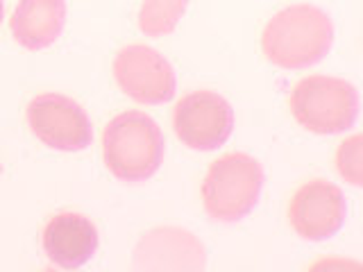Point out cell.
Here are the masks:
<instances>
[{"label":"cell","mask_w":363,"mask_h":272,"mask_svg":"<svg viewBox=\"0 0 363 272\" xmlns=\"http://www.w3.org/2000/svg\"><path fill=\"white\" fill-rule=\"evenodd\" d=\"M334 41V23L315 5H291L272 16L264 34L261 50L266 60L284 71H302L323 62Z\"/></svg>","instance_id":"cell-1"},{"label":"cell","mask_w":363,"mask_h":272,"mask_svg":"<svg viewBox=\"0 0 363 272\" xmlns=\"http://www.w3.org/2000/svg\"><path fill=\"white\" fill-rule=\"evenodd\" d=\"M164 134L143 111H123L102 132V159L123 181L150 179L164 162Z\"/></svg>","instance_id":"cell-2"},{"label":"cell","mask_w":363,"mask_h":272,"mask_svg":"<svg viewBox=\"0 0 363 272\" xmlns=\"http://www.w3.org/2000/svg\"><path fill=\"white\" fill-rule=\"evenodd\" d=\"M264 188V168L245 152L225 154L209 166L202 204L211 220L238 222L255 211Z\"/></svg>","instance_id":"cell-3"},{"label":"cell","mask_w":363,"mask_h":272,"mask_svg":"<svg viewBox=\"0 0 363 272\" xmlns=\"http://www.w3.org/2000/svg\"><path fill=\"white\" fill-rule=\"evenodd\" d=\"M300 128L318 136H336L352 130L359 116V94L347 79L309 75L300 79L289 98Z\"/></svg>","instance_id":"cell-4"},{"label":"cell","mask_w":363,"mask_h":272,"mask_svg":"<svg viewBox=\"0 0 363 272\" xmlns=\"http://www.w3.org/2000/svg\"><path fill=\"white\" fill-rule=\"evenodd\" d=\"M111 73L118 89L139 105H164L173 100L177 79L168 60L150 45H125L113 57Z\"/></svg>","instance_id":"cell-5"},{"label":"cell","mask_w":363,"mask_h":272,"mask_svg":"<svg viewBox=\"0 0 363 272\" xmlns=\"http://www.w3.org/2000/svg\"><path fill=\"white\" fill-rule=\"evenodd\" d=\"M177 139L191 150L213 152L227 143L234 130V109L213 91H193L173 111Z\"/></svg>","instance_id":"cell-6"},{"label":"cell","mask_w":363,"mask_h":272,"mask_svg":"<svg viewBox=\"0 0 363 272\" xmlns=\"http://www.w3.org/2000/svg\"><path fill=\"white\" fill-rule=\"evenodd\" d=\"M28 125L37 139L60 152H79L91 145L94 125L73 98L41 94L28 105Z\"/></svg>","instance_id":"cell-7"},{"label":"cell","mask_w":363,"mask_h":272,"mask_svg":"<svg viewBox=\"0 0 363 272\" xmlns=\"http://www.w3.org/2000/svg\"><path fill=\"white\" fill-rule=\"evenodd\" d=\"M347 202L343 191L327 179L302 184L289 204V222L304 241L320 243L332 238L345 225Z\"/></svg>","instance_id":"cell-8"},{"label":"cell","mask_w":363,"mask_h":272,"mask_svg":"<svg viewBox=\"0 0 363 272\" xmlns=\"http://www.w3.org/2000/svg\"><path fill=\"white\" fill-rule=\"evenodd\" d=\"M132 266L136 270H202L207 252L202 241L182 227H155L139 238Z\"/></svg>","instance_id":"cell-9"},{"label":"cell","mask_w":363,"mask_h":272,"mask_svg":"<svg viewBox=\"0 0 363 272\" xmlns=\"http://www.w3.org/2000/svg\"><path fill=\"white\" fill-rule=\"evenodd\" d=\"M98 249V230L82 213H57L43 227V252L52 266L77 270L94 259Z\"/></svg>","instance_id":"cell-10"},{"label":"cell","mask_w":363,"mask_h":272,"mask_svg":"<svg viewBox=\"0 0 363 272\" xmlns=\"http://www.w3.org/2000/svg\"><path fill=\"white\" fill-rule=\"evenodd\" d=\"M66 26V0H21L9 18L11 37L26 50L52 45Z\"/></svg>","instance_id":"cell-11"},{"label":"cell","mask_w":363,"mask_h":272,"mask_svg":"<svg viewBox=\"0 0 363 272\" xmlns=\"http://www.w3.org/2000/svg\"><path fill=\"white\" fill-rule=\"evenodd\" d=\"M191 0H143L139 11V28L145 37H166L184 16Z\"/></svg>","instance_id":"cell-12"},{"label":"cell","mask_w":363,"mask_h":272,"mask_svg":"<svg viewBox=\"0 0 363 272\" xmlns=\"http://www.w3.org/2000/svg\"><path fill=\"white\" fill-rule=\"evenodd\" d=\"M336 170L350 186L363 184V136L352 134L338 145L336 150Z\"/></svg>","instance_id":"cell-13"},{"label":"cell","mask_w":363,"mask_h":272,"mask_svg":"<svg viewBox=\"0 0 363 272\" xmlns=\"http://www.w3.org/2000/svg\"><path fill=\"white\" fill-rule=\"evenodd\" d=\"M3 16H5V5H3V0H0V23H3Z\"/></svg>","instance_id":"cell-14"}]
</instances>
